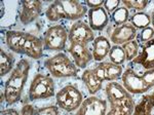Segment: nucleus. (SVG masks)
Listing matches in <instances>:
<instances>
[{
	"instance_id": "f257e3e1",
	"label": "nucleus",
	"mask_w": 154,
	"mask_h": 115,
	"mask_svg": "<svg viewBox=\"0 0 154 115\" xmlns=\"http://www.w3.org/2000/svg\"><path fill=\"white\" fill-rule=\"evenodd\" d=\"M5 44L14 54H25L33 60L43 56L44 43L39 37L23 31L9 30L4 34Z\"/></svg>"
},
{
	"instance_id": "f03ea898",
	"label": "nucleus",
	"mask_w": 154,
	"mask_h": 115,
	"mask_svg": "<svg viewBox=\"0 0 154 115\" xmlns=\"http://www.w3.org/2000/svg\"><path fill=\"white\" fill-rule=\"evenodd\" d=\"M31 63L26 59H21L11 72L8 79L4 83L3 96L7 105H12L21 100L26 82L28 80Z\"/></svg>"
},
{
	"instance_id": "7ed1b4c3",
	"label": "nucleus",
	"mask_w": 154,
	"mask_h": 115,
	"mask_svg": "<svg viewBox=\"0 0 154 115\" xmlns=\"http://www.w3.org/2000/svg\"><path fill=\"white\" fill-rule=\"evenodd\" d=\"M88 7L79 1H54L45 11L46 19L49 22H57L60 20L79 21L88 14Z\"/></svg>"
},
{
	"instance_id": "20e7f679",
	"label": "nucleus",
	"mask_w": 154,
	"mask_h": 115,
	"mask_svg": "<svg viewBox=\"0 0 154 115\" xmlns=\"http://www.w3.org/2000/svg\"><path fill=\"white\" fill-rule=\"evenodd\" d=\"M44 67L49 74L56 78H67L76 77L78 74V67L75 63L64 52H59L45 60Z\"/></svg>"
},
{
	"instance_id": "39448f33",
	"label": "nucleus",
	"mask_w": 154,
	"mask_h": 115,
	"mask_svg": "<svg viewBox=\"0 0 154 115\" xmlns=\"http://www.w3.org/2000/svg\"><path fill=\"white\" fill-rule=\"evenodd\" d=\"M56 96V84L51 75L36 74L30 84L28 92L29 100L37 101V100L49 99Z\"/></svg>"
},
{
	"instance_id": "423d86ee",
	"label": "nucleus",
	"mask_w": 154,
	"mask_h": 115,
	"mask_svg": "<svg viewBox=\"0 0 154 115\" xmlns=\"http://www.w3.org/2000/svg\"><path fill=\"white\" fill-rule=\"evenodd\" d=\"M83 101L82 92L73 84L64 86L56 95L57 106L66 112H73L78 110Z\"/></svg>"
},
{
	"instance_id": "0eeeda50",
	"label": "nucleus",
	"mask_w": 154,
	"mask_h": 115,
	"mask_svg": "<svg viewBox=\"0 0 154 115\" xmlns=\"http://www.w3.org/2000/svg\"><path fill=\"white\" fill-rule=\"evenodd\" d=\"M69 39V32L63 25H54L44 32V48L48 51H64L67 40Z\"/></svg>"
},
{
	"instance_id": "6e6552de",
	"label": "nucleus",
	"mask_w": 154,
	"mask_h": 115,
	"mask_svg": "<svg viewBox=\"0 0 154 115\" xmlns=\"http://www.w3.org/2000/svg\"><path fill=\"white\" fill-rule=\"evenodd\" d=\"M121 80H122V85L130 94L141 95L145 94L150 89L142 75L137 74L131 68H128L123 72Z\"/></svg>"
},
{
	"instance_id": "1a4fd4ad",
	"label": "nucleus",
	"mask_w": 154,
	"mask_h": 115,
	"mask_svg": "<svg viewBox=\"0 0 154 115\" xmlns=\"http://www.w3.org/2000/svg\"><path fill=\"white\" fill-rule=\"evenodd\" d=\"M95 40V34L89 25L82 21H77L71 26L69 31L70 43H81L88 45V42Z\"/></svg>"
},
{
	"instance_id": "9d476101",
	"label": "nucleus",
	"mask_w": 154,
	"mask_h": 115,
	"mask_svg": "<svg viewBox=\"0 0 154 115\" xmlns=\"http://www.w3.org/2000/svg\"><path fill=\"white\" fill-rule=\"evenodd\" d=\"M107 102L97 97H89L82 102L74 115H106Z\"/></svg>"
},
{
	"instance_id": "9b49d317",
	"label": "nucleus",
	"mask_w": 154,
	"mask_h": 115,
	"mask_svg": "<svg viewBox=\"0 0 154 115\" xmlns=\"http://www.w3.org/2000/svg\"><path fill=\"white\" fill-rule=\"evenodd\" d=\"M105 94L110 105L122 104L133 100L131 94L125 89V86L116 81H110L106 84Z\"/></svg>"
},
{
	"instance_id": "f8f14e48",
	"label": "nucleus",
	"mask_w": 154,
	"mask_h": 115,
	"mask_svg": "<svg viewBox=\"0 0 154 115\" xmlns=\"http://www.w3.org/2000/svg\"><path fill=\"white\" fill-rule=\"evenodd\" d=\"M42 12L41 1H22L20 11V21L23 25H29L35 22Z\"/></svg>"
},
{
	"instance_id": "ddd939ff",
	"label": "nucleus",
	"mask_w": 154,
	"mask_h": 115,
	"mask_svg": "<svg viewBox=\"0 0 154 115\" xmlns=\"http://www.w3.org/2000/svg\"><path fill=\"white\" fill-rule=\"evenodd\" d=\"M93 69L102 81H115L123 74L122 67L111 62H101Z\"/></svg>"
},
{
	"instance_id": "4468645a",
	"label": "nucleus",
	"mask_w": 154,
	"mask_h": 115,
	"mask_svg": "<svg viewBox=\"0 0 154 115\" xmlns=\"http://www.w3.org/2000/svg\"><path fill=\"white\" fill-rule=\"evenodd\" d=\"M68 51L73 58V62L79 69H85L94 59L93 52L89 51L86 44L70 43Z\"/></svg>"
},
{
	"instance_id": "2eb2a0df",
	"label": "nucleus",
	"mask_w": 154,
	"mask_h": 115,
	"mask_svg": "<svg viewBox=\"0 0 154 115\" xmlns=\"http://www.w3.org/2000/svg\"><path fill=\"white\" fill-rule=\"evenodd\" d=\"M136 37L137 29L131 23H126L113 29L110 35V41L115 45H123L126 42L135 40Z\"/></svg>"
},
{
	"instance_id": "dca6fc26",
	"label": "nucleus",
	"mask_w": 154,
	"mask_h": 115,
	"mask_svg": "<svg viewBox=\"0 0 154 115\" xmlns=\"http://www.w3.org/2000/svg\"><path fill=\"white\" fill-rule=\"evenodd\" d=\"M88 25L93 31H102L109 23V14L103 6L91 8L88 11Z\"/></svg>"
},
{
	"instance_id": "f3484780",
	"label": "nucleus",
	"mask_w": 154,
	"mask_h": 115,
	"mask_svg": "<svg viewBox=\"0 0 154 115\" xmlns=\"http://www.w3.org/2000/svg\"><path fill=\"white\" fill-rule=\"evenodd\" d=\"M134 63L142 66L146 71L154 69V38L143 43L138 57L134 60Z\"/></svg>"
},
{
	"instance_id": "a211bd4d",
	"label": "nucleus",
	"mask_w": 154,
	"mask_h": 115,
	"mask_svg": "<svg viewBox=\"0 0 154 115\" xmlns=\"http://www.w3.org/2000/svg\"><path fill=\"white\" fill-rule=\"evenodd\" d=\"M111 42L105 36H98L93 41V57L97 62H102L108 56L111 49Z\"/></svg>"
},
{
	"instance_id": "6ab92c4d",
	"label": "nucleus",
	"mask_w": 154,
	"mask_h": 115,
	"mask_svg": "<svg viewBox=\"0 0 154 115\" xmlns=\"http://www.w3.org/2000/svg\"><path fill=\"white\" fill-rule=\"evenodd\" d=\"M81 79H82L83 83L85 84L86 89H88V92L91 95H95L102 89L103 81L97 76L94 69L85 70L81 75Z\"/></svg>"
},
{
	"instance_id": "aec40b11",
	"label": "nucleus",
	"mask_w": 154,
	"mask_h": 115,
	"mask_svg": "<svg viewBox=\"0 0 154 115\" xmlns=\"http://www.w3.org/2000/svg\"><path fill=\"white\" fill-rule=\"evenodd\" d=\"M131 115H154V98L152 95L142 97Z\"/></svg>"
},
{
	"instance_id": "412c9836",
	"label": "nucleus",
	"mask_w": 154,
	"mask_h": 115,
	"mask_svg": "<svg viewBox=\"0 0 154 115\" xmlns=\"http://www.w3.org/2000/svg\"><path fill=\"white\" fill-rule=\"evenodd\" d=\"M14 56L9 52L5 51L4 49H1L0 51V75H1V77L8 74L9 72L14 70Z\"/></svg>"
},
{
	"instance_id": "4be33fe9",
	"label": "nucleus",
	"mask_w": 154,
	"mask_h": 115,
	"mask_svg": "<svg viewBox=\"0 0 154 115\" xmlns=\"http://www.w3.org/2000/svg\"><path fill=\"white\" fill-rule=\"evenodd\" d=\"M135 109L134 100L128 101L122 104L110 105V111L106 115H131Z\"/></svg>"
},
{
	"instance_id": "5701e85b",
	"label": "nucleus",
	"mask_w": 154,
	"mask_h": 115,
	"mask_svg": "<svg viewBox=\"0 0 154 115\" xmlns=\"http://www.w3.org/2000/svg\"><path fill=\"white\" fill-rule=\"evenodd\" d=\"M130 23L135 27L136 29H145L150 26L151 17L148 14L143 11L136 12L130 17Z\"/></svg>"
},
{
	"instance_id": "b1692460",
	"label": "nucleus",
	"mask_w": 154,
	"mask_h": 115,
	"mask_svg": "<svg viewBox=\"0 0 154 115\" xmlns=\"http://www.w3.org/2000/svg\"><path fill=\"white\" fill-rule=\"evenodd\" d=\"M110 19L116 27L125 25L130 20V11L125 6H119L115 11L110 14Z\"/></svg>"
},
{
	"instance_id": "393cba45",
	"label": "nucleus",
	"mask_w": 154,
	"mask_h": 115,
	"mask_svg": "<svg viewBox=\"0 0 154 115\" xmlns=\"http://www.w3.org/2000/svg\"><path fill=\"white\" fill-rule=\"evenodd\" d=\"M109 58H110L111 63L119 65V66H122L126 61L125 52L121 45H114L111 47L110 52H109Z\"/></svg>"
},
{
	"instance_id": "a878e982",
	"label": "nucleus",
	"mask_w": 154,
	"mask_h": 115,
	"mask_svg": "<svg viewBox=\"0 0 154 115\" xmlns=\"http://www.w3.org/2000/svg\"><path fill=\"white\" fill-rule=\"evenodd\" d=\"M123 51L125 52L126 61L131 62L134 61L139 54V42L137 40H133L130 42H126L123 45H121Z\"/></svg>"
},
{
	"instance_id": "bb28decb",
	"label": "nucleus",
	"mask_w": 154,
	"mask_h": 115,
	"mask_svg": "<svg viewBox=\"0 0 154 115\" xmlns=\"http://www.w3.org/2000/svg\"><path fill=\"white\" fill-rule=\"evenodd\" d=\"M122 4L128 9H134V11L140 12L147 7L148 1H145V0H123Z\"/></svg>"
},
{
	"instance_id": "cd10ccee",
	"label": "nucleus",
	"mask_w": 154,
	"mask_h": 115,
	"mask_svg": "<svg viewBox=\"0 0 154 115\" xmlns=\"http://www.w3.org/2000/svg\"><path fill=\"white\" fill-rule=\"evenodd\" d=\"M154 38V28L153 27H147V28L143 29L142 31L139 33L138 35V42H143V43H146V42L152 40Z\"/></svg>"
},
{
	"instance_id": "c85d7f7f",
	"label": "nucleus",
	"mask_w": 154,
	"mask_h": 115,
	"mask_svg": "<svg viewBox=\"0 0 154 115\" xmlns=\"http://www.w3.org/2000/svg\"><path fill=\"white\" fill-rule=\"evenodd\" d=\"M36 115H60L59 107L56 105H51V106H46L43 108L37 109Z\"/></svg>"
},
{
	"instance_id": "c756f323",
	"label": "nucleus",
	"mask_w": 154,
	"mask_h": 115,
	"mask_svg": "<svg viewBox=\"0 0 154 115\" xmlns=\"http://www.w3.org/2000/svg\"><path fill=\"white\" fill-rule=\"evenodd\" d=\"M119 5H120V1L118 0H107V1H104L103 7L106 9L108 14H111L118 8Z\"/></svg>"
},
{
	"instance_id": "7c9ffc66",
	"label": "nucleus",
	"mask_w": 154,
	"mask_h": 115,
	"mask_svg": "<svg viewBox=\"0 0 154 115\" xmlns=\"http://www.w3.org/2000/svg\"><path fill=\"white\" fill-rule=\"evenodd\" d=\"M144 80L146 81V83L148 84L150 89H152L154 86V69L147 70L146 72H144L142 74Z\"/></svg>"
},
{
	"instance_id": "2f4dec72",
	"label": "nucleus",
	"mask_w": 154,
	"mask_h": 115,
	"mask_svg": "<svg viewBox=\"0 0 154 115\" xmlns=\"http://www.w3.org/2000/svg\"><path fill=\"white\" fill-rule=\"evenodd\" d=\"M37 110L31 104H25L21 109L22 115H36Z\"/></svg>"
},
{
	"instance_id": "473e14b6",
	"label": "nucleus",
	"mask_w": 154,
	"mask_h": 115,
	"mask_svg": "<svg viewBox=\"0 0 154 115\" xmlns=\"http://www.w3.org/2000/svg\"><path fill=\"white\" fill-rule=\"evenodd\" d=\"M85 5L89 8H97V7H101L104 5L103 0H88L85 2Z\"/></svg>"
},
{
	"instance_id": "72a5a7b5",
	"label": "nucleus",
	"mask_w": 154,
	"mask_h": 115,
	"mask_svg": "<svg viewBox=\"0 0 154 115\" xmlns=\"http://www.w3.org/2000/svg\"><path fill=\"white\" fill-rule=\"evenodd\" d=\"M0 115H22L21 113H19L17 110L14 109H6V110H2Z\"/></svg>"
},
{
	"instance_id": "f704fd0d",
	"label": "nucleus",
	"mask_w": 154,
	"mask_h": 115,
	"mask_svg": "<svg viewBox=\"0 0 154 115\" xmlns=\"http://www.w3.org/2000/svg\"><path fill=\"white\" fill-rule=\"evenodd\" d=\"M150 17H151V24L153 25V28H154V11H153L152 12H151Z\"/></svg>"
},
{
	"instance_id": "c9c22d12",
	"label": "nucleus",
	"mask_w": 154,
	"mask_h": 115,
	"mask_svg": "<svg viewBox=\"0 0 154 115\" xmlns=\"http://www.w3.org/2000/svg\"><path fill=\"white\" fill-rule=\"evenodd\" d=\"M152 96H153V98H154V92H153V94H152Z\"/></svg>"
}]
</instances>
